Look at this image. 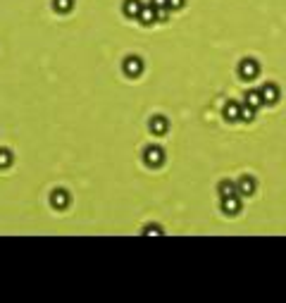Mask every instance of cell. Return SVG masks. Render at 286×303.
<instances>
[{"instance_id": "cell-1", "label": "cell", "mask_w": 286, "mask_h": 303, "mask_svg": "<svg viewBox=\"0 0 286 303\" xmlns=\"http://www.w3.org/2000/svg\"><path fill=\"white\" fill-rule=\"evenodd\" d=\"M260 74V62L258 60H253V57H243L241 62H239V77L246 79V82H253V79H258Z\"/></svg>"}, {"instance_id": "cell-2", "label": "cell", "mask_w": 286, "mask_h": 303, "mask_svg": "<svg viewBox=\"0 0 286 303\" xmlns=\"http://www.w3.org/2000/svg\"><path fill=\"white\" fill-rule=\"evenodd\" d=\"M143 163L148 167H160L165 165V150L160 146H148L143 150Z\"/></svg>"}, {"instance_id": "cell-3", "label": "cell", "mask_w": 286, "mask_h": 303, "mask_svg": "<svg viewBox=\"0 0 286 303\" xmlns=\"http://www.w3.org/2000/svg\"><path fill=\"white\" fill-rule=\"evenodd\" d=\"M143 60L138 55H129L124 60V64H122V69H124L126 77H138V74H143Z\"/></svg>"}, {"instance_id": "cell-4", "label": "cell", "mask_w": 286, "mask_h": 303, "mask_svg": "<svg viewBox=\"0 0 286 303\" xmlns=\"http://www.w3.org/2000/svg\"><path fill=\"white\" fill-rule=\"evenodd\" d=\"M260 93H262V101H265V105H277L279 98H281V91H279L277 84H265L262 89H260Z\"/></svg>"}, {"instance_id": "cell-5", "label": "cell", "mask_w": 286, "mask_h": 303, "mask_svg": "<svg viewBox=\"0 0 286 303\" xmlns=\"http://www.w3.org/2000/svg\"><path fill=\"white\" fill-rule=\"evenodd\" d=\"M236 189H239V196H253L255 189H258V182H255L250 175H243V177H239Z\"/></svg>"}, {"instance_id": "cell-6", "label": "cell", "mask_w": 286, "mask_h": 303, "mask_svg": "<svg viewBox=\"0 0 286 303\" xmlns=\"http://www.w3.org/2000/svg\"><path fill=\"white\" fill-rule=\"evenodd\" d=\"M243 208L241 203V196L236 193V196H227V198H222V210L227 212V215H239Z\"/></svg>"}, {"instance_id": "cell-7", "label": "cell", "mask_w": 286, "mask_h": 303, "mask_svg": "<svg viewBox=\"0 0 286 303\" xmlns=\"http://www.w3.org/2000/svg\"><path fill=\"white\" fill-rule=\"evenodd\" d=\"M241 108H243V103L229 101L227 105H224V120L227 122H239L241 120Z\"/></svg>"}, {"instance_id": "cell-8", "label": "cell", "mask_w": 286, "mask_h": 303, "mask_svg": "<svg viewBox=\"0 0 286 303\" xmlns=\"http://www.w3.org/2000/svg\"><path fill=\"white\" fill-rule=\"evenodd\" d=\"M69 193L64 191V189H55L53 193H50V203H53V208H57V210H64L67 205H69Z\"/></svg>"}, {"instance_id": "cell-9", "label": "cell", "mask_w": 286, "mask_h": 303, "mask_svg": "<svg viewBox=\"0 0 286 303\" xmlns=\"http://www.w3.org/2000/svg\"><path fill=\"white\" fill-rule=\"evenodd\" d=\"M138 22H141L143 27H153L158 19H155V5H143L141 12H138Z\"/></svg>"}, {"instance_id": "cell-10", "label": "cell", "mask_w": 286, "mask_h": 303, "mask_svg": "<svg viewBox=\"0 0 286 303\" xmlns=\"http://www.w3.org/2000/svg\"><path fill=\"white\" fill-rule=\"evenodd\" d=\"M167 129H170V122H167V117H162V115H155V117H151V131L155 134V136L167 134Z\"/></svg>"}, {"instance_id": "cell-11", "label": "cell", "mask_w": 286, "mask_h": 303, "mask_svg": "<svg viewBox=\"0 0 286 303\" xmlns=\"http://www.w3.org/2000/svg\"><path fill=\"white\" fill-rule=\"evenodd\" d=\"M243 103H246V105H250V108H255V110L265 105V101H262V93H260V91H248L246 96H243Z\"/></svg>"}, {"instance_id": "cell-12", "label": "cell", "mask_w": 286, "mask_h": 303, "mask_svg": "<svg viewBox=\"0 0 286 303\" xmlns=\"http://www.w3.org/2000/svg\"><path fill=\"white\" fill-rule=\"evenodd\" d=\"M141 8H143L141 0H124V8H122V10H124L126 17H138Z\"/></svg>"}, {"instance_id": "cell-13", "label": "cell", "mask_w": 286, "mask_h": 303, "mask_svg": "<svg viewBox=\"0 0 286 303\" xmlns=\"http://www.w3.org/2000/svg\"><path fill=\"white\" fill-rule=\"evenodd\" d=\"M217 191H220V196H222V198H227V196H236V193H239V189H236V182H222Z\"/></svg>"}, {"instance_id": "cell-14", "label": "cell", "mask_w": 286, "mask_h": 303, "mask_svg": "<svg viewBox=\"0 0 286 303\" xmlns=\"http://www.w3.org/2000/svg\"><path fill=\"white\" fill-rule=\"evenodd\" d=\"M53 8H55V12L67 15V12H72V8H74V0H53Z\"/></svg>"}, {"instance_id": "cell-15", "label": "cell", "mask_w": 286, "mask_h": 303, "mask_svg": "<svg viewBox=\"0 0 286 303\" xmlns=\"http://www.w3.org/2000/svg\"><path fill=\"white\" fill-rule=\"evenodd\" d=\"M255 108H250V105H246V103H243V108H241V122H253L255 120Z\"/></svg>"}, {"instance_id": "cell-16", "label": "cell", "mask_w": 286, "mask_h": 303, "mask_svg": "<svg viewBox=\"0 0 286 303\" xmlns=\"http://www.w3.org/2000/svg\"><path fill=\"white\" fill-rule=\"evenodd\" d=\"M10 165H12V153L8 148H0V170H5Z\"/></svg>"}, {"instance_id": "cell-17", "label": "cell", "mask_w": 286, "mask_h": 303, "mask_svg": "<svg viewBox=\"0 0 286 303\" xmlns=\"http://www.w3.org/2000/svg\"><path fill=\"white\" fill-rule=\"evenodd\" d=\"M170 12H172L170 8H155V19H158V22H167V19H170Z\"/></svg>"}, {"instance_id": "cell-18", "label": "cell", "mask_w": 286, "mask_h": 303, "mask_svg": "<svg viewBox=\"0 0 286 303\" xmlns=\"http://www.w3.org/2000/svg\"><path fill=\"white\" fill-rule=\"evenodd\" d=\"M186 5V0H167V8L170 10H181Z\"/></svg>"}, {"instance_id": "cell-19", "label": "cell", "mask_w": 286, "mask_h": 303, "mask_svg": "<svg viewBox=\"0 0 286 303\" xmlns=\"http://www.w3.org/2000/svg\"><path fill=\"white\" fill-rule=\"evenodd\" d=\"M143 232H146V234H162V227L160 224H148Z\"/></svg>"}, {"instance_id": "cell-20", "label": "cell", "mask_w": 286, "mask_h": 303, "mask_svg": "<svg viewBox=\"0 0 286 303\" xmlns=\"http://www.w3.org/2000/svg\"><path fill=\"white\" fill-rule=\"evenodd\" d=\"M151 5H155V8H167V0H151Z\"/></svg>"}]
</instances>
